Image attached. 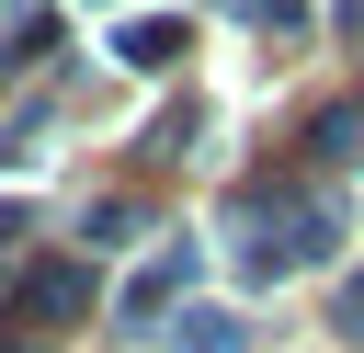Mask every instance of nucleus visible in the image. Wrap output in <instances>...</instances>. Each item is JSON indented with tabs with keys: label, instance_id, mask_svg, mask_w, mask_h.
Masks as SVG:
<instances>
[{
	"label": "nucleus",
	"instance_id": "nucleus-1",
	"mask_svg": "<svg viewBox=\"0 0 364 353\" xmlns=\"http://www.w3.org/2000/svg\"><path fill=\"white\" fill-rule=\"evenodd\" d=\"M23 296H34V319H80V307H91V273H80V262H46Z\"/></svg>",
	"mask_w": 364,
	"mask_h": 353
},
{
	"label": "nucleus",
	"instance_id": "nucleus-2",
	"mask_svg": "<svg viewBox=\"0 0 364 353\" xmlns=\"http://www.w3.org/2000/svg\"><path fill=\"white\" fill-rule=\"evenodd\" d=\"M114 46H125V57H136V68H171V57H182V23H125V34H114Z\"/></svg>",
	"mask_w": 364,
	"mask_h": 353
},
{
	"label": "nucleus",
	"instance_id": "nucleus-5",
	"mask_svg": "<svg viewBox=\"0 0 364 353\" xmlns=\"http://www.w3.org/2000/svg\"><path fill=\"white\" fill-rule=\"evenodd\" d=\"M80 228H91V239H102V251H125V239H136V228H148V216H136V205H91V216H80Z\"/></svg>",
	"mask_w": 364,
	"mask_h": 353
},
{
	"label": "nucleus",
	"instance_id": "nucleus-3",
	"mask_svg": "<svg viewBox=\"0 0 364 353\" xmlns=\"http://www.w3.org/2000/svg\"><path fill=\"white\" fill-rule=\"evenodd\" d=\"M182 353H250V342H239V319H216V307H193V319H182Z\"/></svg>",
	"mask_w": 364,
	"mask_h": 353
},
{
	"label": "nucleus",
	"instance_id": "nucleus-4",
	"mask_svg": "<svg viewBox=\"0 0 364 353\" xmlns=\"http://www.w3.org/2000/svg\"><path fill=\"white\" fill-rule=\"evenodd\" d=\"M353 137H364V114H353V102H330V114H318V159H353Z\"/></svg>",
	"mask_w": 364,
	"mask_h": 353
}]
</instances>
